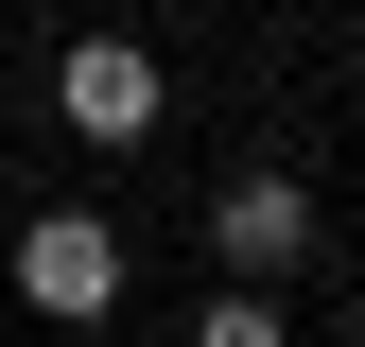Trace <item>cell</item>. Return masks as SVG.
Segmentation results:
<instances>
[{
    "instance_id": "obj_1",
    "label": "cell",
    "mask_w": 365,
    "mask_h": 347,
    "mask_svg": "<svg viewBox=\"0 0 365 347\" xmlns=\"http://www.w3.org/2000/svg\"><path fill=\"white\" fill-rule=\"evenodd\" d=\"M296 260H313V174H279V156H244V174L209 191V278H261V295H279Z\"/></svg>"
},
{
    "instance_id": "obj_2",
    "label": "cell",
    "mask_w": 365,
    "mask_h": 347,
    "mask_svg": "<svg viewBox=\"0 0 365 347\" xmlns=\"http://www.w3.org/2000/svg\"><path fill=\"white\" fill-rule=\"evenodd\" d=\"M157 105H174V70L140 53V35H70V53H53V122H70L87 156H122V139H157Z\"/></svg>"
},
{
    "instance_id": "obj_3",
    "label": "cell",
    "mask_w": 365,
    "mask_h": 347,
    "mask_svg": "<svg viewBox=\"0 0 365 347\" xmlns=\"http://www.w3.org/2000/svg\"><path fill=\"white\" fill-rule=\"evenodd\" d=\"M18 313H53V330H105L122 313V226L105 208H35L18 226Z\"/></svg>"
},
{
    "instance_id": "obj_4",
    "label": "cell",
    "mask_w": 365,
    "mask_h": 347,
    "mask_svg": "<svg viewBox=\"0 0 365 347\" xmlns=\"http://www.w3.org/2000/svg\"><path fill=\"white\" fill-rule=\"evenodd\" d=\"M192 347H296V313L261 278H209V313H192Z\"/></svg>"
}]
</instances>
